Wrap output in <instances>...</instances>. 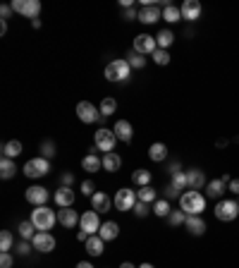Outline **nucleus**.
I'll return each instance as SVG.
<instances>
[{
	"instance_id": "f257e3e1",
	"label": "nucleus",
	"mask_w": 239,
	"mask_h": 268,
	"mask_svg": "<svg viewBox=\"0 0 239 268\" xmlns=\"http://www.w3.org/2000/svg\"><path fill=\"white\" fill-rule=\"evenodd\" d=\"M179 206H182V211L187 215H199L206 209V199H204L201 192H187V194L179 197Z\"/></svg>"
},
{
	"instance_id": "f03ea898",
	"label": "nucleus",
	"mask_w": 239,
	"mask_h": 268,
	"mask_svg": "<svg viewBox=\"0 0 239 268\" xmlns=\"http://www.w3.org/2000/svg\"><path fill=\"white\" fill-rule=\"evenodd\" d=\"M31 223L36 225V230L46 232V230H53V225L58 223V215L46 206H38V209L31 213Z\"/></svg>"
},
{
	"instance_id": "7ed1b4c3",
	"label": "nucleus",
	"mask_w": 239,
	"mask_h": 268,
	"mask_svg": "<svg viewBox=\"0 0 239 268\" xmlns=\"http://www.w3.org/2000/svg\"><path fill=\"white\" fill-rule=\"evenodd\" d=\"M129 74H132V67H129L127 60H113L105 67V79L108 82H124V79H129Z\"/></svg>"
},
{
	"instance_id": "20e7f679",
	"label": "nucleus",
	"mask_w": 239,
	"mask_h": 268,
	"mask_svg": "<svg viewBox=\"0 0 239 268\" xmlns=\"http://www.w3.org/2000/svg\"><path fill=\"white\" fill-rule=\"evenodd\" d=\"M93 139H96V146L98 151H105V153H113L115 149V144H118V134L115 132H110V129H105V127H101L96 134H93Z\"/></svg>"
},
{
	"instance_id": "39448f33",
	"label": "nucleus",
	"mask_w": 239,
	"mask_h": 268,
	"mask_svg": "<svg viewBox=\"0 0 239 268\" xmlns=\"http://www.w3.org/2000/svg\"><path fill=\"white\" fill-rule=\"evenodd\" d=\"M237 215H239V204L237 201H232V199L218 201V206H215V218H218V220L230 223V220H235Z\"/></svg>"
},
{
	"instance_id": "423d86ee",
	"label": "nucleus",
	"mask_w": 239,
	"mask_h": 268,
	"mask_svg": "<svg viewBox=\"0 0 239 268\" xmlns=\"http://www.w3.org/2000/svg\"><path fill=\"white\" fill-rule=\"evenodd\" d=\"M113 201H115V209L122 211V213H127V211H134L139 199H137V192H132V189H120Z\"/></svg>"
},
{
	"instance_id": "0eeeda50",
	"label": "nucleus",
	"mask_w": 239,
	"mask_h": 268,
	"mask_svg": "<svg viewBox=\"0 0 239 268\" xmlns=\"http://www.w3.org/2000/svg\"><path fill=\"white\" fill-rule=\"evenodd\" d=\"M12 10L29 17V19H36L41 12V2L38 0H12Z\"/></svg>"
},
{
	"instance_id": "6e6552de",
	"label": "nucleus",
	"mask_w": 239,
	"mask_h": 268,
	"mask_svg": "<svg viewBox=\"0 0 239 268\" xmlns=\"http://www.w3.org/2000/svg\"><path fill=\"white\" fill-rule=\"evenodd\" d=\"M48 170H51V161H46V158H31L29 163L24 165V175L31 179L43 178Z\"/></svg>"
},
{
	"instance_id": "1a4fd4ad",
	"label": "nucleus",
	"mask_w": 239,
	"mask_h": 268,
	"mask_svg": "<svg viewBox=\"0 0 239 268\" xmlns=\"http://www.w3.org/2000/svg\"><path fill=\"white\" fill-rule=\"evenodd\" d=\"M77 115H79V120H82V122H86V125H93V122L103 120L101 110H98L93 103H89V101H82V103L77 106Z\"/></svg>"
},
{
	"instance_id": "9d476101",
	"label": "nucleus",
	"mask_w": 239,
	"mask_h": 268,
	"mask_svg": "<svg viewBox=\"0 0 239 268\" xmlns=\"http://www.w3.org/2000/svg\"><path fill=\"white\" fill-rule=\"evenodd\" d=\"M155 48H158V41H155L153 36H149V34L134 36V51H137V53H141V55H153Z\"/></svg>"
},
{
	"instance_id": "9b49d317",
	"label": "nucleus",
	"mask_w": 239,
	"mask_h": 268,
	"mask_svg": "<svg viewBox=\"0 0 239 268\" xmlns=\"http://www.w3.org/2000/svg\"><path fill=\"white\" fill-rule=\"evenodd\" d=\"M24 197H27V201H29V204H34V206H43V204L51 199L48 189H46V187H38V184H36V187H29Z\"/></svg>"
},
{
	"instance_id": "f8f14e48",
	"label": "nucleus",
	"mask_w": 239,
	"mask_h": 268,
	"mask_svg": "<svg viewBox=\"0 0 239 268\" xmlns=\"http://www.w3.org/2000/svg\"><path fill=\"white\" fill-rule=\"evenodd\" d=\"M79 225H82V230H84V232H89V235H96V232L101 230V220H98V213H96V211H86V213L82 215Z\"/></svg>"
},
{
	"instance_id": "ddd939ff",
	"label": "nucleus",
	"mask_w": 239,
	"mask_h": 268,
	"mask_svg": "<svg viewBox=\"0 0 239 268\" xmlns=\"http://www.w3.org/2000/svg\"><path fill=\"white\" fill-rule=\"evenodd\" d=\"M160 17H163V12L158 5H144L139 10V22H144V24H155Z\"/></svg>"
},
{
	"instance_id": "4468645a",
	"label": "nucleus",
	"mask_w": 239,
	"mask_h": 268,
	"mask_svg": "<svg viewBox=\"0 0 239 268\" xmlns=\"http://www.w3.org/2000/svg\"><path fill=\"white\" fill-rule=\"evenodd\" d=\"M34 249H38L41 254L53 251V249H55V237L48 235V232H38V235L34 237Z\"/></svg>"
},
{
	"instance_id": "2eb2a0df",
	"label": "nucleus",
	"mask_w": 239,
	"mask_h": 268,
	"mask_svg": "<svg viewBox=\"0 0 239 268\" xmlns=\"http://www.w3.org/2000/svg\"><path fill=\"white\" fill-rule=\"evenodd\" d=\"M179 10H182V17H184L187 22H196V19L201 17V2H199V0H187Z\"/></svg>"
},
{
	"instance_id": "dca6fc26",
	"label": "nucleus",
	"mask_w": 239,
	"mask_h": 268,
	"mask_svg": "<svg viewBox=\"0 0 239 268\" xmlns=\"http://www.w3.org/2000/svg\"><path fill=\"white\" fill-rule=\"evenodd\" d=\"M53 199H55V204L60 209H69L74 204V192H72V187H60Z\"/></svg>"
},
{
	"instance_id": "f3484780",
	"label": "nucleus",
	"mask_w": 239,
	"mask_h": 268,
	"mask_svg": "<svg viewBox=\"0 0 239 268\" xmlns=\"http://www.w3.org/2000/svg\"><path fill=\"white\" fill-rule=\"evenodd\" d=\"M91 206H93L96 213H105V211H110V206H115V201H110V197H108V194L96 192V194L91 197Z\"/></svg>"
},
{
	"instance_id": "a211bd4d",
	"label": "nucleus",
	"mask_w": 239,
	"mask_h": 268,
	"mask_svg": "<svg viewBox=\"0 0 239 268\" xmlns=\"http://www.w3.org/2000/svg\"><path fill=\"white\" fill-rule=\"evenodd\" d=\"M113 132L118 134V139L120 142H124V144H129L132 137H134V129H132V125H129L127 120H118L115 127H113Z\"/></svg>"
},
{
	"instance_id": "6ab92c4d",
	"label": "nucleus",
	"mask_w": 239,
	"mask_h": 268,
	"mask_svg": "<svg viewBox=\"0 0 239 268\" xmlns=\"http://www.w3.org/2000/svg\"><path fill=\"white\" fill-rule=\"evenodd\" d=\"M79 220H82V215H77V211H72V206L58 211V223L60 225H65V228H74Z\"/></svg>"
},
{
	"instance_id": "aec40b11",
	"label": "nucleus",
	"mask_w": 239,
	"mask_h": 268,
	"mask_svg": "<svg viewBox=\"0 0 239 268\" xmlns=\"http://www.w3.org/2000/svg\"><path fill=\"white\" fill-rule=\"evenodd\" d=\"M184 225H187V230H189L191 235H196V237H199V235H204V232L208 230V228H206V223H204L199 215H187Z\"/></svg>"
},
{
	"instance_id": "412c9836",
	"label": "nucleus",
	"mask_w": 239,
	"mask_h": 268,
	"mask_svg": "<svg viewBox=\"0 0 239 268\" xmlns=\"http://www.w3.org/2000/svg\"><path fill=\"white\" fill-rule=\"evenodd\" d=\"M98 235H101L103 242H110V239H115L120 235V225H118V223H113V220H108V223H103V225H101Z\"/></svg>"
},
{
	"instance_id": "4be33fe9",
	"label": "nucleus",
	"mask_w": 239,
	"mask_h": 268,
	"mask_svg": "<svg viewBox=\"0 0 239 268\" xmlns=\"http://www.w3.org/2000/svg\"><path fill=\"white\" fill-rule=\"evenodd\" d=\"M204 184H206V178H204L201 170H196V168H194V170H187V187H191V189L196 192V189H201Z\"/></svg>"
},
{
	"instance_id": "5701e85b",
	"label": "nucleus",
	"mask_w": 239,
	"mask_h": 268,
	"mask_svg": "<svg viewBox=\"0 0 239 268\" xmlns=\"http://www.w3.org/2000/svg\"><path fill=\"white\" fill-rule=\"evenodd\" d=\"M84 244H86V251L91 256H101L103 254V239H101V235H91Z\"/></svg>"
},
{
	"instance_id": "b1692460",
	"label": "nucleus",
	"mask_w": 239,
	"mask_h": 268,
	"mask_svg": "<svg viewBox=\"0 0 239 268\" xmlns=\"http://www.w3.org/2000/svg\"><path fill=\"white\" fill-rule=\"evenodd\" d=\"M19 153H22V144H19L17 139H12V142H5V144H2V158H12V161H15Z\"/></svg>"
},
{
	"instance_id": "393cba45",
	"label": "nucleus",
	"mask_w": 239,
	"mask_h": 268,
	"mask_svg": "<svg viewBox=\"0 0 239 268\" xmlns=\"http://www.w3.org/2000/svg\"><path fill=\"white\" fill-rule=\"evenodd\" d=\"M15 173H17L15 161H12V158H2V161H0V178L10 179V178H15Z\"/></svg>"
},
{
	"instance_id": "a878e982",
	"label": "nucleus",
	"mask_w": 239,
	"mask_h": 268,
	"mask_svg": "<svg viewBox=\"0 0 239 268\" xmlns=\"http://www.w3.org/2000/svg\"><path fill=\"white\" fill-rule=\"evenodd\" d=\"M149 156H151V161H155V163H163V161L168 158V146L158 142V144H153V146L149 149Z\"/></svg>"
},
{
	"instance_id": "bb28decb",
	"label": "nucleus",
	"mask_w": 239,
	"mask_h": 268,
	"mask_svg": "<svg viewBox=\"0 0 239 268\" xmlns=\"http://www.w3.org/2000/svg\"><path fill=\"white\" fill-rule=\"evenodd\" d=\"M120 165H122V158H120L118 153H105V156H103V168H105L108 173L120 170Z\"/></svg>"
},
{
	"instance_id": "cd10ccee",
	"label": "nucleus",
	"mask_w": 239,
	"mask_h": 268,
	"mask_svg": "<svg viewBox=\"0 0 239 268\" xmlns=\"http://www.w3.org/2000/svg\"><path fill=\"white\" fill-rule=\"evenodd\" d=\"M225 182L222 179H213V182H208V187H206V194H208L210 199H220L222 197V192H225Z\"/></svg>"
},
{
	"instance_id": "c85d7f7f",
	"label": "nucleus",
	"mask_w": 239,
	"mask_h": 268,
	"mask_svg": "<svg viewBox=\"0 0 239 268\" xmlns=\"http://www.w3.org/2000/svg\"><path fill=\"white\" fill-rule=\"evenodd\" d=\"M82 168H84L86 173H96L98 168H103V161H101L96 153H89V156L82 161Z\"/></svg>"
},
{
	"instance_id": "c756f323",
	"label": "nucleus",
	"mask_w": 239,
	"mask_h": 268,
	"mask_svg": "<svg viewBox=\"0 0 239 268\" xmlns=\"http://www.w3.org/2000/svg\"><path fill=\"white\" fill-rule=\"evenodd\" d=\"M155 41H158V48H165V51H168V48L172 46V41H175V34L170 29H163L155 36Z\"/></svg>"
},
{
	"instance_id": "7c9ffc66",
	"label": "nucleus",
	"mask_w": 239,
	"mask_h": 268,
	"mask_svg": "<svg viewBox=\"0 0 239 268\" xmlns=\"http://www.w3.org/2000/svg\"><path fill=\"white\" fill-rule=\"evenodd\" d=\"M137 199H139V201H144V204H155V201H158V199H155V189H153V187H141V189H139V192H137Z\"/></svg>"
},
{
	"instance_id": "2f4dec72",
	"label": "nucleus",
	"mask_w": 239,
	"mask_h": 268,
	"mask_svg": "<svg viewBox=\"0 0 239 268\" xmlns=\"http://www.w3.org/2000/svg\"><path fill=\"white\" fill-rule=\"evenodd\" d=\"M118 110V101L115 98H110V96H105L103 101H101V115L103 118H108V115H113Z\"/></svg>"
},
{
	"instance_id": "473e14b6",
	"label": "nucleus",
	"mask_w": 239,
	"mask_h": 268,
	"mask_svg": "<svg viewBox=\"0 0 239 268\" xmlns=\"http://www.w3.org/2000/svg\"><path fill=\"white\" fill-rule=\"evenodd\" d=\"M163 19H165V22H170V24H175V22L182 19V10L175 7V5H168V7L163 10Z\"/></svg>"
},
{
	"instance_id": "72a5a7b5",
	"label": "nucleus",
	"mask_w": 239,
	"mask_h": 268,
	"mask_svg": "<svg viewBox=\"0 0 239 268\" xmlns=\"http://www.w3.org/2000/svg\"><path fill=\"white\" fill-rule=\"evenodd\" d=\"M132 182H134V184H139V187H149V184H151V173H149V170H134Z\"/></svg>"
},
{
	"instance_id": "f704fd0d",
	"label": "nucleus",
	"mask_w": 239,
	"mask_h": 268,
	"mask_svg": "<svg viewBox=\"0 0 239 268\" xmlns=\"http://www.w3.org/2000/svg\"><path fill=\"white\" fill-rule=\"evenodd\" d=\"M170 204H168V199H158L155 204H153V213L155 215H160V218H168L170 215Z\"/></svg>"
},
{
	"instance_id": "c9c22d12",
	"label": "nucleus",
	"mask_w": 239,
	"mask_h": 268,
	"mask_svg": "<svg viewBox=\"0 0 239 268\" xmlns=\"http://www.w3.org/2000/svg\"><path fill=\"white\" fill-rule=\"evenodd\" d=\"M127 62H129L132 70H141V67H146V58H144L141 53H137V51L129 53V60H127Z\"/></svg>"
},
{
	"instance_id": "e433bc0d",
	"label": "nucleus",
	"mask_w": 239,
	"mask_h": 268,
	"mask_svg": "<svg viewBox=\"0 0 239 268\" xmlns=\"http://www.w3.org/2000/svg\"><path fill=\"white\" fill-rule=\"evenodd\" d=\"M184 220H187V213H184V211H170V215H168V223H170L172 228L182 225Z\"/></svg>"
},
{
	"instance_id": "4c0bfd02",
	"label": "nucleus",
	"mask_w": 239,
	"mask_h": 268,
	"mask_svg": "<svg viewBox=\"0 0 239 268\" xmlns=\"http://www.w3.org/2000/svg\"><path fill=\"white\" fill-rule=\"evenodd\" d=\"M10 249H12V232L2 230L0 232V251H10Z\"/></svg>"
},
{
	"instance_id": "58836bf2",
	"label": "nucleus",
	"mask_w": 239,
	"mask_h": 268,
	"mask_svg": "<svg viewBox=\"0 0 239 268\" xmlns=\"http://www.w3.org/2000/svg\"><path fill=\"white\" fill-rule=\"evenodd\" d=\"M151 58L155 60V65H168V62H170V53H168L165 48H155V53H153Z\"/></svg>"
},
{
	"instance_id": "ea45409f",
	"label": "nucleus",
	"mask_w": 239,
	"mask_h": 268,
	"mask_svg": "<svg viewBox=\"0 0 239 268\" xmlns=\"http://www.w3.org/2000/svg\"><path fill=\"white\" fill-rule=\"evenodd\" d=\"M34 228H36V225H34L31 220L22 223V225H19V235H22V239H34L36 237V235H34Z\"/></svg>"
},
{
	"instance_id": "a19ab883",
	"label": "nucleus",
	"mask_w": 239,
	"mask_h": 268,
	"mask_svg": "<svg viewBox=\"0 0 239 268\" xmlns=\"http://www.w3.org/2000/svg\"><path fill=\"white\" fill-rule=\"evenodd\" d=\"M170 184H172V187H175L177 192H182V189L187 187V173H175V175H172V182H170Z\"/></svg>"
},
{
	"instance_id": "79ce46f5",
	"label": "nucleus",
	"mask_w": 239,
	"mask_h": 268,
	"mask_svg": "<svg viewBox=\"0 0 239 268\" xmlns=\"http://www.w3.org/2000/svg\"><path fill=\"white\" fill-rule=\"evenodd\" d=\"M41 158H46V161H51L53 156H55V144L53 142H43V146H41Z\"/></svg>"
},
{
	"instance_id": "37998d69",
	"label": "nucleus",
	"mask_w": 239,
	"mask_h": 268,
	"mask_svg": "<svg viewBox=\"0 0 239 268\" xmlns=\"http://www.w3.org/2000/svg\"><path fill=\"white\" fill-rule=\"evenodd\" d=\"M134 211H137V215H139V218H144V215L149 213V204H144V201H137Z\"/></svg>"
},
{
	"instance_id": "c03bdc74",
	"label": "nucleus",
	"mask_w": 239,
	"mask_h": 268,
	"mask_svg": "<svg viewBox=\"0 0 239 268\" xmlns=\"http://www.w3.org/2000/svg\"><path fill=\"white\" fill-rule=\"evenodd\" d=\"M82 192H84L86 197H93V194H96V192H93V182H91V179H84V182H82Z\"/></svg>"
},
{
	"instance_id": "a18cd8bd",
	"label": "nucleus",
	"mask_w": 239,
	"mask_h": 268,
	"mask_svg": "<svg viewBox=\"0 0 239 268\" xmlns=\"http://www.w3.org/2000/svg\"><path fill=\"white\" fill-rule=\"evenodd\" d=\"M0 268H12V256L7 251H2V256H0Z\"/></svg>"
},
{
	"instance_id": "49530a36",
	"label": "nucleus",
	"mask_w": 239,
	"mask_h": 268,
	"mask_svg": "<svg viewBox=\"0 0 239 268\" xmlns=\"http://www.w3.org/2000/svg\"><path fill=\"white\" fill-rule=\"evenodd\" d=\"M15 249H17V254H22V256H27V254H29V244H27V242H19Z\"/></svg>"
},
{
	"instance_id": "de8ad7c7",
	"label": "nucleus",
	"mask_w": 239,
	"mask_h": 268,
	"mask_svg": "<svg viewBox=\"0 0 239 268\" xmlns=\"http://www.w3.org/2000/svg\"><path fill=\"white\" fill-rule=\"evenodd\" d=\"M72 184H74V175L72 173H65L62 175V187H72Z\"/></svg>"
},
{
	"instance_id": "09e8293b",
	"label": "nucleus",
	"mask_w": 239,
	"mask_h": 268,
	"mask_svg": "<svg viewBox=\"0 0 239 268\" xmlns=\"http://www.w3.org/2000/svg\"><path fill=\"white\" fill-rule=\"evenodd\" d=\"M0 15H2V22H5V19L12 15V5H2V7H0Z\"/></svg>"
},
{
	"instance_id": "8fccbe9b",
	"label": "nucleus",
	"mask_w": 239,
	"mask_h": 268,
	"mask_svg": "<svg viewBox=\"0 0 239 268\" xmlns=\"http://www.w3.org/2000/svg\"><path fill=\"white\" fill-rule=\"evenodd\" d=\"M134 17H139L137 10H134V7H127V10H124V19H134Z\"/></svg>"
},
{
	"instance_id": "3c124183",
	"label": "nucleus",
	"mask_w": 239,
	"mask_h": 268,
	"mask_svg": "<svg viewBox=\"0 0 239 268\" xmlns=\"http://www.w3.org/2000/svg\"><path fill=\"white\" fill-rule=\"evenodd\" d=\"M165 194H168V199H175V197H179V192L172 187V184H168V192H165Z\"/></svg>"
},
{
	"instance_id": "603ef678",
	"label": "nucleus",
	"mask_w": 239,
	"mask_h": 268,
	"mask_svg": "<svg viewBox=\"0 0 239 268\" xmlns=\"http://www.w3.org/2000/svg\"><path fill=\"white\" fill-rule=\"evenodd\" d=\"M227 187H230V192H232V194H237V197H239V179H232Z\"/></svg>"
},
{
	"instance_id": "864d4df0",
	"label": "nucleus",
	"mask_w": 239,
	"mask_h": 268,
	"mask_svg": "<svg viewBox=\"0 0 239 268\" xmlns=\"http://www.w3.org/2000/svg\"><path fill=\"white\" fill-rule=\"evenodd\" d=\"M77 268H93V266H91L89 261H79V264H77Z\"/></svg>"
},
{
	"instance_id": "5fc2aeb1",
	"label": "nucleus",
	"mask_w": 239,
	"mask_h": 268,
	"mask_svg": "<svg viewBox=\"0 0 239 268\" xmlns=\"http://www.w3.org/2000/svg\"><path fill=\"white\" fill-rule=\"evenodd\" d=\"M170 170H172V175H175V173H182V170H179V163H172V165H170Z\"/></svg>"
},
{
	"instance_id": "6e6d98bb",
	"label": "nucleus",
	"mask_w": 239,
	"mask_h": 268,
	"mask_svg": "<svg viewBox=\"0 0 239 268\" xmlns=\"http://www.w3.org/2000/svg\"><path fill=\"white\" fill-rule=\"evenodd\" d=\"M31 27L34 29H41V19H31Z\"/></svg>"
},
{
	"instance_id": "4d7b16f0",
	"label": "nucleus",
	"mask_w": 239,
	"mask_h": 268,
	"mask_svg": "<svg viewBox=\"0 0 239 268\" xmlns=\"http://www.w3.org/2000/svg\"><path fill=\"white\" fill-rule=\"evenodd\" d=\"M120 268H137V266H134V264H129V261H124V264H122Z\"/></svg>"
},
{
	"instance_id": "13d9d810",
	"label": "nucleus",
	"mask_w": 239,
	"mask_h": 268,
	"mask_svg": "<svg viewBox=\"0 0 239 268\" xmlns=\"http://www.w3.org/2000/svg\"><path fill=\"white\" fill-rule=\"evenodd\" d=\"M139 268H155V266H151V264H141Z\"/></svg>"
}]
</instances>
